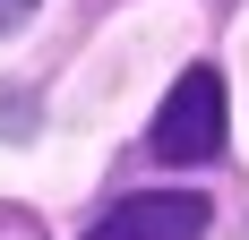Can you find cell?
Listing matches in <instances>:
<instances>
[{
	"instance_id": "6da1fadb",
	"label": "cell",
	"mask_w": 249,
	"mask_h": 240,
	"mask_svg": "<svg viewBox=\"0 0 249 240\" xmlns=\"http://www.w3.org/2000/svg\"><path fill=\"white\" fill-rule=\"evenodd\" d=\"M146 146H155V163H215L224 154V77L180 69L163 112H155V129H146Z\"/></svg>"
},
{
	"instance_id": "7a4b0ae2",
	"label": "cell",
	"mask_w": 249,
	"mask_h": 240,
	"mask_svg": "<svg viewBox=\"0 0 249 240\" xmlns=\"http://www.w3.org/2000/svg\"><path fill=\"white\" fill-rule=\"evenodd\" d=\"M198 232H206V197L198 189H138V197H121L86 240H198Z\"/></svg>"
},
{
	"instance_id": "3957f363",
	"label": "cell",
	"mask_w": 249,
	"mask_h": 240,
	"mask_svg": "<svg viewBox=\"0 0 249 240\" xmlns=\"http://www.w3.org/2000/svg\"><path fill=\"white\" fill-rule=\"evenodd\" d=\"M35 17V0H0V34H9V26H26Z\"/></svg>"
}]
</instances>
